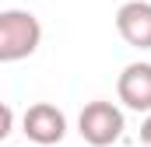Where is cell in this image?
Returning <instances> with one entry per match:
<instances>
[{"label":"cell","instance_id":"obj_1","mask_svg":"<svg viewBox=\"0 0 151 147\" xmlns=\"http://www.w3.org/2000/svg\"><path fill=\"white\" fill-rule=\"evenodd\" d=\"M42 42V25L32 11H0V63L28 60Z\"/></svg>","mask_w":151,"mask_h":147},{"label":"cell","instance_id":"obj_2","mask_svg":"<svg viewBox=\"0 0 151 147\" xmlns=\"http://www.w3.org/2000/svg\"><path fill=\"white\" fill-rule=\"evenodd\" d=\"M123 112L113 102H88L77 116V133L91 147H109L123 137Z\"/></svg>","mask_w":151,"mask_h":147},{"label":"cell","instance_id":"obj_3","mask_svg":"<svg viewBox=\"0 0 151 147\" xmlns=\"http://www.w3.org/2000/svg\"><path fill=\"white\" fill-rule=\"evenodd\" d=\"M21 130L32 140V147H53L67 137V116L49 102H35L21 116Z\"/></svg>","mask_w":151,"mask_h":147},{"label":"cell","instance_id":"obj_4","mask_svg":"<svg viewBox=\"0 0 151 147\" xmlns=\"http://www.w3.org/2000/svg\"><path fill=\"white\" fill-rule=\"evenodd\" d=\"M116 95L127 109L151 116V63H127L116 81Z\"/></svg>","mask_w":151,"mask_h":147},{"label":"cell","instance_id":"obj_5","mask_svg":"<svg viewBox=\"0 0 151 147\" xmlns=\"http://www.w3.org/2000/svg\"><path fill=\"white\" fill-rule=\"evenodd\" d=\"M116 32L134 49H151V4L148 0H127L116 11Z\"/></svg>","mask_w":151,"mask_h":147},{"label":"cell","instance_id":"obj_6","mask_svg":"<svg viewBox=\"0 0 151 147\" xmlns=\"http://www.w3.org/2000/svg\"><path fill=\"white\" fill-rule=\"evenodd\" d=\"M11 130H14V112H11L7 102H0V144L11 137Z\"/></svg>","mask_w":151,"mask_h":147},{"label":"cell","instance_id":"obj_7","mask_svg":"<svg viewBox=\"0 0 151 147\" xmlns=\"http://www.w3.org/2000/svg\"><path fill=\"white\" fill-rule=\"evenodd\" d=\"M141 140H144V144L151 147V116L144 119V123H141Z\"/></svg>","mask_w":151,"mask_h":147}]
</instances>
